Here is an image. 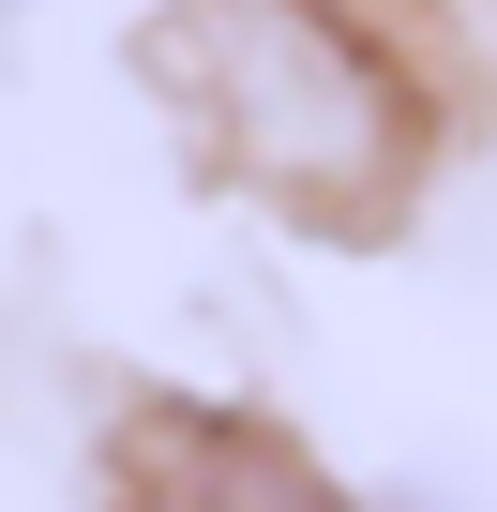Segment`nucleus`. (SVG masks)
I'll return each mask as SVG.
<instances>
[{"instance_id":"obj_1","label":"nucleus","mask_w":497,"mask_h":512,"mask_svg":"<svg viewBox=\"0 0 497 512\" xmlns=\"http://www.w3.org/2000/svg\"><path fill=\"white\" fill-rule=\"evenodd\" d=\"M151 91L241 196L302 226H392L437 151V106L362 0H166Z\"/></svg>"},{"instance_id":"obj_2","label":"nucleus","mask_w":497,"mask_h":512,"mask_svg":"<svg viewBox=\"0 0 497 512\" xmlns=\"http://www.w3.org/2000/svg\"><path fill=\"white\" fill-rule=\"evenodd\" d=\"M121 512H362V497H332L287 437H257V422H211V407H166L136 452H121Z\"/></svg>"},{"instance_id":"obj_3","label":"nucleus","mask_w":497,"mask_h":512,"mask_svg":"<svg viewBox=\"0 0 497 512\" xmlns=\"http://www.w3.org/2000/svg\"><path fill=\"white\" fill-rule=\"evenodd\" d=\"M0 16H46V0H0Z\"/></svg>"}]
</instances>
